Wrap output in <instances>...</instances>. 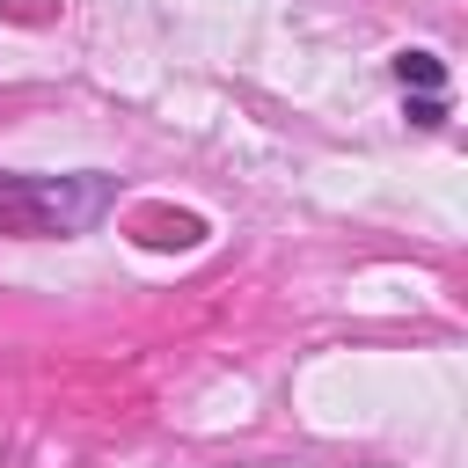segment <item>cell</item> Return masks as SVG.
Masks as SVG:
<instances>
[{
    "mask_svg": "<svg viewBox=\"0 0 468 468\" xmlns=\"http://www.w3.org/2000/svg\"><path fill=\"white\" fill-rule=\"evenodd\" d=\"M395 73H402V88H424V95H439V88H446V66H439L431 51H402V58H395Z\"/></svg>",
    "mask_w": 468,
    "mask_h": 468,
    "instance_id": "cell-3",
    "label": "cell"
},
{
    "mask_svg": "<svg viewBox=\"0 0 468 468\" xmlns=\"http://www.w3.org/2000/svg\"><path fill=\"white\" fill-rule=\"evenodd\" d=\"M102 205V176H0V234H80Z\"/></svg>",
    "mask_w": 468,
    "mask_h": 468,
    "instance_id": "cell-1",
    "label": "cell"
},
{
    "mask_svg": "<svg viewBox=\"0 0 468 468\" xmlns=\"http://www.w3.org/2000/svg\"><path fill=\"white\" fill-rule=\"evenodd\" d=\"M410 124H417V132H439V124H446V102H439V95H417V102H410Z\"/></svg>",
    "mask_w": 468,
    "mask_h": 468,
    "instance_id": "cell-4",
    "label": "cell"
},
{
    "mask_svg": "<svg viewBox=\"0 0 468 468\" xmlns=\"http://www.w3.org/2000/svg\"><path fill=\"white\" fill-rule=\"evenodd\" d=\"M139 241L146 249H190V241H205V219H190V212H139Z\"/></svg>",
    "mask_w": 468,
    "mask_h": 468,
    "instance_id": "cell-2",
    "label": "cell"
}]
</instances>
